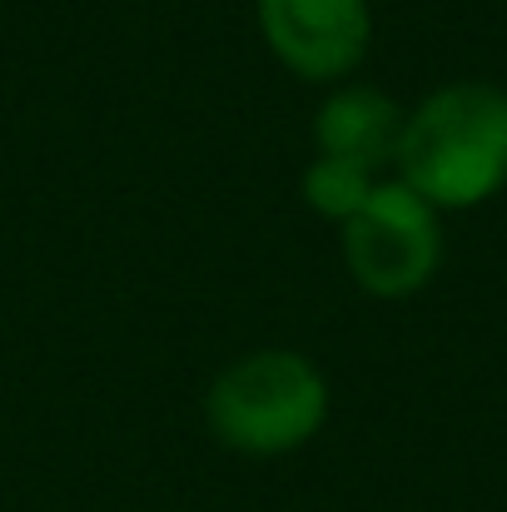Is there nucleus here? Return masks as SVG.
Here are the masks:
<instances>
[{
  "label": "nucleus",
  "instance_id": "nucleus-5",
  "mask_svg": "<svg viewBox=\"0 0 507 512\" xmlns=\"http://www.w3.org/2000/svg\"><path fill=\"white\" fill-rule=\"evenodd\" d=\"M403 115L408 110L393 95H383L378 85H338L314 115V145H319V155L353 160L378 174L398 155Z\"/></svg>",
  "mask_w": 507,
  "mask_h": 512
},
{
  "label": "nucleus",
  "instance_id": "nucleus-3",
  "mask_svg": "<svg viewBox=\"0 0 507 512\" xmlns=\"http://www.w3.org/2000/svg\"><path fill=\"white\" fill-rule=\"evenodd\" d=\"M348 279L373 299H413L443 269V214L403 179H378L353 219L338 224Z\"/></svg>",
  "mask_w": 507,
  "mask_h": 512
},
{
  "label": "nucleus",
  "instance_id": "nucleus-6",
  "mask_svg": "<svg viewBox=\"0 0 507 512\" xmlns=\"http://www.w3.org/2000/svg\"><path fill=\"white\" fill-rule=\"evenodd\" d=\"M373 184H378V174L363 170V165H353V160L314 155V160L304 165L299 194H304V204H309L319 219L343 224V219H353V214L363 209V199L373 194Z\"/></svg>",
  "mask_w": 507,
  "mask_h": 512
},
{
  "label": "nucleus",
  "instance_id": "nucleus-2",
  "mask_svg": "<svg viewBox=\"0 0 507 512\" xmlns=\"http://www.w3.org/2000/svg\"><path fill=\"white\" fill-rule=\"evenodd\" d=\"M209 433L229 453L284 458L329 423V378L299 348H254L219 368L204 393Z\"/></svg>",
  "mask_w": 507,
  "mask_h": 512
},
{
  "label": "nucleus",
  "instance_id": "nucleus-4",
  "mask_svg": "<svg viewBox=\"0 0 507 512\" xmlns=\"http://www.w3.org/2000/svg\"><path fill=\"white\" fill-rule=\"evenodd\" d=\"M259 35L269 55L299 80H348L373 40L368 0H259Z\"/></svg>",
  "mask_w": 507,
  "mask_h": 512
},
{
  "label": "nucleus",
  "instance_id": "nucleus-1",
  "mask_svg": "<svg viewBox=\"0 0 507 512\" xmlns=\"http://www.w3.org/2000/svg\"><path fill=\"white\" fill-rule=\"evenodd\" d=\"M398 179L438 214L478 209L507 184V90L488 80H453L403 115Z\"/></svg>",
  "mask_w": 507,
  "mask_h": 512
}]
</instances>
